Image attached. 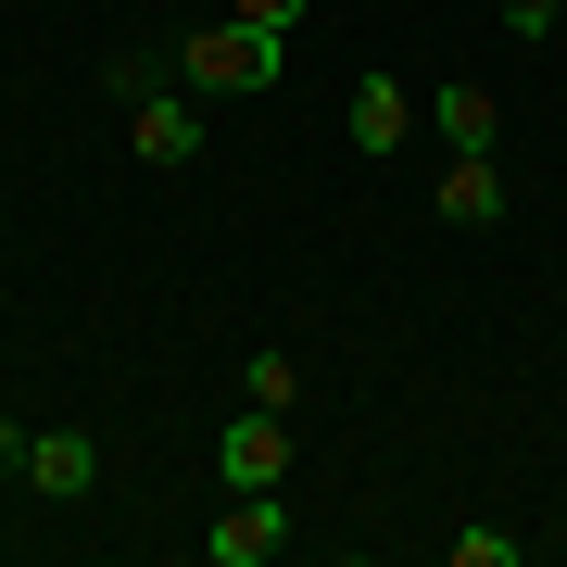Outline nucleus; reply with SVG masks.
<instances>
[{
  "label": "nucleus",
  "instance_id": "nucleus-1",
  "mask_svg": "<svg viewBox=\"0 0 567 567\" xmlns=\"http://www.w3.org/2000/svg\"><path fill=\"white\" fill-rule=\"evenodd\" d=\"M164 76H177L189 102H252V89L290 76V25H252V13H227V25H177V39H164Z\"/></svg>",
  "mask_w": 567,
  "mask_h": 567
},
{
  "label": "nucleus",
  "instance_id": "nucleus-2",
  "mask_svg": "<svg viewBox=\"0 0 567 567\" xmlns=\"http://www.w3.org/2000/svg\"><path fill=\"white\" fill-rule=\"evenodd\" d=\"M290 454H303V429L265 416V404H240V416L215 429V480L227 492H290Z\"/></svg>",
  "mask_w": 567,
  "mask_h": 567
},
{
  "label": "nucleus",
  "instance_id": "nucleus-3",
  "mask_svg": "<svg viewBox=\"0 0 567 567\" xmlns=\"http://www.w3.org/2000/svg\"><path fill=\"white\" fill-rule=\"evenodd\" d=\"M203 140H215V126H203V102H189L177 76H164V89H140V102H126V152H140L152 177H177V164H203Z\"/></svg>",
  "mask_w": 567,
  "mask_h": 567
},
{
  "label": "nucleus",
  "instance_id": "nucleus-4",
  "mask_svg": "<svg viewBox=\"0 0 567 567\" xmlns=\"http://www.w3.org/2000/svg\"><path fill=\"white\" fill-rule=\"evenodd\" d=\"M303 529H290V492H227L215 505V529H203V555L215 567H278Z\"/></svg>",
  "mask_w": 567,
  "mask_h": 567
},
{
  "label": "nucleus",
  "instance_id": "nucleus-5",
  "mask_svg": "<svg viewBox=\"0 0 567 567\" xmlns=\"http://www.w3.org/2000/svg\"><path fill=\"white\" fill-rule=\"evenodd\" d=\"M341 126H353V152L379 164V152H404V140H416L429 114H416V89H404V76H353V102H341Z\"/></svg>",
  "mask_w": 567,
  "mask_h": 567
},
{
  "label": "nucleus",
  "instance_id": "nucleus-6",
  "mask_svg": "<svg viewBox=\"0 0 567 567\" xmlns=\"http://www.w3.org/2000/svg\"><path fill=\"white\" fill-rule=\"evenodd\" d=\"M25 492H51V505L102 492V442L89 429H25Z\"/></svg>",
  "mask_w": 567,
  "mask_h": 567
},
{
  "label": "nucleus",
  "instance_id": "nucleus-7",
  "mask_svg": "<svg viewBox=\"0 0 567 567\" xmlns=\"http://www.w3.org/2000/svg\"><path fill=\"white\" fill-rule=\"evenodd\" d=\"M429 215H442V227H505V164H492V152H454L442 189H429Z\"/></svg>",
  "mask_w": 567,
  "mask_h": 567
},
{
  "label": "nucleus",
  "instance_id": "nucleus-8",
  "mask_svg": "<svg viewBox=\"0 0 567 567\" xmlns=\"http://www.w3.org/2000/svg\"><path fill=\"white\" fill-rule=\"evenodd\" d=\"M429 140H442V152H492V140H505V102H492L480 76L429 89Z\"/></svg>",
  "mask_w": 567,
  "mask_h": 567
},
{
  "label": "nucleus",
  "instance_id": "nucleus-9",
  "mask_svg": "<svg viewBox=\"0 0 567 567\" xmlns=\"http://www.w3.org/2000/svg\"><path fill=\"white\" fill-rule=\"evenodd\" d=\"M240 404H265V416H303V353L252 341V353H240Z\"/></svg>",
  "mask_w": 567,
  "mask_h": 567
},
{
  "label": "nucleus",
  "instance_id": "nucleus-10",
  "mask_svg": "<svg viewBox=\"0 0 567 567\" xmlns=\"http://www.w3.org/2000/svg\"><path fill=\"white\" fill-rule=\"evenodd\" d=\"M454 567H529V529H454Z\"/></svg>",
  "mask_w": 567,
  "mask_h": 567
},
{
  "label": "nucleus",
  "instance_id": "nucleus-11",
  "mask_svg": "<svg viewBox=\"0 0 567 567\" xmlns=\"http://www.w3.org/2000/svg\"><path fill=\"white\" fill-rule=\"evenodd\" d=\"M102 89H114V102H140V89H164V51H114V63H102Z\"/></svg>",
  "mask_w": 567,
  "mask_h": 567
},
{
  "label": "nucleus",
  "instance_id": "nucleus-12",
  "mask_svg": "<svg viewBox=\"0 0 567 567\" xmlns=\"http://www.w3.org/2000/svg\"><path fill=\"white\" fill-rule=\"evenodd\" d=\"M567 25V0H505V39H555Z\"/></svg>",
  "mask_w": 567,
  "mask_h": 567
},
{
  "label": "nucleus",
  "instance_id": "nucleus-13",
  "mask_svg": "<svg viewBox=\"0 0 567 567\" xmlns=\"http://www.w3.org/2000/svg\"><path fill=\"white\" fill-rule=\"evenodd\" d=\"M0 480H25V416H0Z\"/></svg>",
  "mask_w": 567,
  "mask_h": 567
},
{
  "label": "nucleus",
  "instance_id": "nucleus-14",
  "mask_svg": "<svg viewBox=\"0 0 567 567\" xmlns=\"http://www.w3.org/2000/svg\"><path fill=\"white\" fill-rule=\"evenodd\" d=\"M240 13H252V25H290V13H303V0H240Z\"/></svg>",
  "mask_w": 567,
  "mask_h": 567
}]
</instances>
